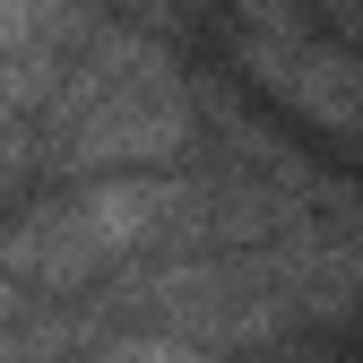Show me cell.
Instances as JSON below:
<instances>
[{"label":"cell","instance_id":"obj_1","mask_svg":"<svg viewBox=\"0 0 363 363\" xmlns=\"http://www.w3.org/2000/svg\"><path fill=\"white\" fill-rule=\"evenodd\" d=\"M43 173H147L191 139V86L164 61V43L139 26H86L78 61L61 69L52 104L35 121Z\"/></svg>","mask_w":363,"mask_h":363},{"label":"cell","instance_id":"obj_2","mask_svg":"<svg viewBox=\"0 0 363 363\" xmlns=\"http://www.w3.org/2000/svg\"><path fill=\"white\" fill-rule=\"evenodd\" d=\"M191 182L173 173H96L69 191L35 199L26 216L0 225V277L9 286H43V294H86L139 268L156 251L191 242Z\"/></svg>","mask_w":363,"mask_h":363},{"label":"cell","instance_id":"obj_3","mask_svg":"<svg viewBox=\"0 0 363 363\" xmlns=\"http://www.w3.org/2000/svg\"><path fill=\"white\" fill-rule=\"evenodd\" d=\"M242 61H251V78L286 113L363 139V61L346 52V43H329L303 9L294 18H268V26H242Z\"/></svg>","mask_w":363,"mask_h":363},{"label":"cell","instance_id":"obj_4","mask_svg":"<svg viewBox=\"0 0 363 363\" xmlns=\"http://www.w3.org/2000/svg\"><path fill=\"white\" fill-rule=\"evenodd\" d=\"M78 363H216L208 346L191 337H156V329H130V337H104L96 354H78Z\"/></svg>","mask_w":363,"mask_h":363},{"label":"cell","instance_id":"obj_5","mask_svg":"<svg viewBox=\"0 0 363 363\" xmlns=\"http://www.w3.org/2000/svg\"><path fill=\"white\" fill-rule=\"evenodd\" d=\"M329 18H337V26H346L354 43H363V0H329Z\"/></svg>","mask_w":363,"mask_h":363},{"label":"cell","instance_id":"obj_6","mask_svg":"<svg viewBox=\"0 0 363 363\" xmlns=\"http://www.w3.org/2000/svg\"><path fill=\"white\" fill-rule=\"evenodd\" d=\"M0 363H18V354H0Z\"/></svg>","mask_w":363,"mask_h":363}]
</instances>
